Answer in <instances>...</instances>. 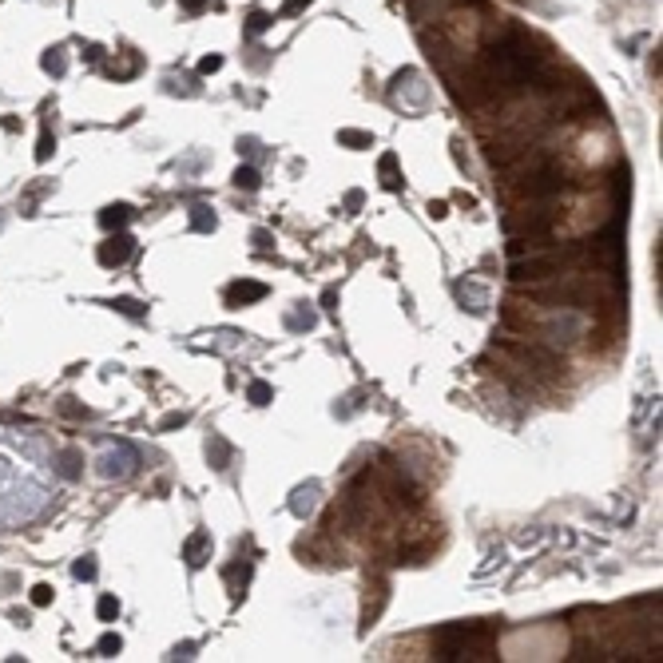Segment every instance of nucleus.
Listing matches in <instances>:
<instances>
[{
    "mask_svg": "<svg viewBox=\"0 0 663 663\" xmlns=\"http://www.w3.org/2000/svg\"><path fill=\"white\" fill-rule=\"evenodd\" d=\"M493 648V628L484 623H457L437 636V660H481Z\"/></svg>",
    "mask_w": 663,
    "mask_h": 663,
    "instance_id": "f257e3e1",
    "label": "nucleus"
},
{
    "mask_svg": "<svg viewBox=\"0 0 663 663\" xmlns=\"http://www.w3.org/2000/svg\"><path fill=\"white\" fill-rule=\"evenodd\" d=\"M136 465H139V453L136 449H131V445H115V449H108V453L99 457V473H104V477H115V481H124V477H131V473H136Z\"/></svg>",
    "mask_w": 663,
    "mask_h": 663,
    "instance_id": "f03ea898",
    "label": "nucleus"
},
{
    "mask_svg": "<svg viewBox=\"0 0 663 663\" xmlns=\"http://www.w3.org/2000/svg\"><path fill=\"white\" fill-rule=\"evenodd\" d=\"M131 250H136V243H131V235H111L108 243H99V250H96V259H99V266H124L127 259H131Z\"/></svg>",
    "mask_w": 663,
    "mask_h": 663,
    "instance_id": "7ed1b4c3",
    "label": "nucleus"
},
{
    "mask_svg": "<svg viewBox=\"0 0 663 663\" xmlns=\"http://www.w3.org/2000/svg\"><path fill=\"white\" fill-rule=\"evenodd\" d=\"M564 187H568L564 175L552 171V167H544V171H537V175H528V179L521 183V191L525 195H556V191H564Z\"/></svg>",
    "mask_w": 663,
    "mask_h": 663,
    "instance_id": "20e7f679",
    "label": "nucleus"
},
{
    "mask_svg": "<svg viewBox=\"0 0 663 663\" xmlns=\"http://www.w3.org/2000/svg\"><path fill=\"white\" fill-rule=\"evenodd\" d=\"M259 298H266V286L263 282H250V278H243V282H235L227 290V306H247V302H259Z\"/></svg>",
    "mask_w": 663,
    "mask_h": 663,
    "instance_id": "39448f33",
    "label": "nucleus"
},
{
    "mask_svg": "<svg viewBox=\"0 0 663 663\" xmlns=\"http://www.w3.org/2000/svg\"><path fill=\"white\" fill-rule=\"evenodd\" d=\"M56 473H60L64 481H76L83 473V453L80 449H64V453L56 457Z\"/></svg>",
    "mask_w": 663,
    "mask_h": 663,
    "instance_id": "423d86ee",
    "label": "nucleus"
},
{
    "mask_svg": "<svg viewBox=\"0 0 663 663\" xmlns=\"http://www.w3.org/2000/svg\"><path fill=\"white\" fill-rule=\"evenodd\" d=\"M207 548H211V532H195V537H187V544H183V560L191 568H199L203 556H207Z\"/></svg>",
    "mask_w": 663,
    "mask_h": 663,
    "instance_id": "0eeeda50",
    "label": "nucleus"
},
{
    "mask_svg": "<svg viewBox=\"0 0 663 663\" xmlns=\"http://www.w3.org/2000/svg\"><path fill=\"white\" fill-rule=\"evenodd\" d=\"M231 441L227 437H219V433H211V441H207V457H211V469H227L231 465Z\"/></svg>",
    "mask_w": 663,
    "mask_h": 663,
    "instance_id": "6e6552de",
    "label": "nucleus"
},
{
    "mask_svg": "<svg viewBox=\"0 0 663 663\" xmlns=\"http://www.w3.org/2000/svg\"><path fill=\"white\" fill-rule=\"evenodd\" d=\"M127 219H131V207H127V203H115V207L99 211V227H104V231H124Z\"/></svg>",
    "mask_w": 663,
    "mask_h": 663,
    "instance_id": "1a4fd4ad",
    "label": "nucleus"
},
{
    "mask_svg": "<svg viewBox=\"0 0 663 663\" xmlns=\"http://www.w3.org/2000/svg\"><path fill=\"white\" fill-rule=\"evenodd\" d=\"M314 497H318V484H302L290 500V512L294 516H310V512H314Z\"/></svg>",
    "mask_w": 663,
    "mask_h": 663,
    "instance_id": "9d476101",
    "label": "nucleus"
},
{
    "mask_svg": "<svg viewBox=\"0 0 663 663\" xmlns=\"http://www.w3.org/2000/svg\"><path fill=\"white\" fill-rule=\"evenodd\" d=\"M377 171H382V183H386L389 191H393V187H398L401 183V175H398V155H382V163H377Z\"/></svg>",
    "mask_w": 663,
    "mask_h": 663,
    "instance_id": "9b49d317",
    "label": "nucleus"
},
{
    "mask_svg": "<svg viewBox=\"0 0 663 663\" xmlns=\"http://www.w3.org/2000/svg\"><path fill=\"white\" fill-rule=\"evenodd\" d=\"M44 72H52V76H64V68H68V60H64V48H52V52H44Z\"/></svg>",
    "mask_w": 663,
    "mask_h": 663,
    "instance_id": "f8f14e48",
    "label": "nucleus"
},
{
    "mask_svg": "<svg viewBox=\"0 0 663 663\" xmlns=\"http://www.w3.org/2000/svg\"><path fill=\"white\" fill-rule=\"evenodd\" d=\"M338 143H345V147H373V136L370 131H338Z\"/></svg>",
    "mask_w": 663,
    "mask_h": 663,
    "instance_id": "ddd939ff",
    "label": "nucleus"
},
{
    "mask_svg": "<svg viewBox=\"0 0 663 663\" xmlns=\"http://www.w3.org/2000/svg\"><path fill=\"white\" fill-rule=\"evenodd\" d=\"M191 227L195 231H215V215H211V207H191Z\"/></svg>",
    "mask_w": 663,
    "mask_h": 663,
    "instance_id": "4468645a",
    "label": "nucleus"
},
{
    "mask_svg": "<svg viewBox=\"0 0 663 663\" xmlns=\"http://www.w3.org/2000/svg\"><path fill=\"white\" fill-rule=\"evenodd\" d=\"M457 294H461V302L469 298V310H473V314H481V310H484V290H477V286H465V282H461V286H457Z\"/></svg>",
    "mask_w": 663,
    "mask_h": 663,
    "instance_id": "2eb2a0df",
    "label": "nucleus"
},
{
    "mask_svg": "<svg viewBox=\"0 0 663 663\" xmlns=\"http://www.w3.org/2000/svg\"><path fill=\"white\" fill-rule=\"evenodd\" d=\"M235 187H238V191H259V171H254V167H238V171H235Z\"/></svg>",
    "mask_w": 663,
    "mask_h": 663,
    "instance_id": "dca6fc26",
    "label": "nucleus"
},
{
    "mask_svg": "<svg viewBox=\"0 0 663 663\" xmlns=\"http://www.w3.org/2000/svg\"><path fill=\"white\" fill-rule=\"evenodd\" d=\"M96 616L99 620H115V616H120V600H115V596H99Z\"/></svg>",
    "mask_w": 663,
    "mask_h": 663,
    "instance_id": "f3484780",
    "label": "nucleus"
},
{
    "mask_svg": "<svg viewBox=\"0 0 663 663\" xmlns=\"http://www.w3.org/2000/svg\"><path fill=\"white\" fill-rule=\"evenodd\" d=\"M247 398L254 401V405H266V401L275 398V389L266 386V382H250V389H247Z\"/></svg>",
    "mask_w": 663,
    "mask_h": 663,
    "instance_id": "a211bd4d",
    "label": "nucleus"
},
{
    "mask_svg": "<svg viewBox=\"0 0 663 663\" xmlns=\"http://www.w3.org/2000/svg\"><path fill=\"white\" fill-rule=\"evenodd\" d=\"M99 655H120V648H124V639L115 636V632H108V636H99Z\"/></svg>",
    "mask_w": 663,
    "mask_h": 663,
    "instance_id": "6ab92c4d",
    "label": "nucleus"
},
{
    "mask_svg": "<svg viewBox=\"0 0 663 663\" xmlns=\"http://www.w3.org/2000/svg\"><path fill=\"white\" fill-rule=\"evenodd\" d=\"M72 572H76V580H96V560H92V556H83V560H76Z\"/></svg>",
    "mask_w": 663,
    "mask_h": 663,
    "instance_id": "aec40b11",
    "label": "nucleus"
},
{
    "mask_svg": "<svg viewBox=\"0 0 663 663\" xmlns=\"http://www.w3.org/2000/svg\"><path fill=\"white\" fill-rule=\"evenodd\" d=\"M115 310L127 314V318H139V314H143V306H139L136 298H115Z\"/></svg>",
    "mask_w": 663,
    "mask_h": 663,
    "instance_id": "412c9836",
    "label": "nucleus"
},
{
    "mask_svg": "<svg viewBox=\"0 0 663 663\" xmlns=\"http://www.w3.org/2000/svg\"><path fill=\"white\" fill-rule=\"evenodd\" d=\"M286 326H290V330H310V326H314V314H290V318H286Z\"/></svg>",
    "mask_w": 663,
    "mask_h": 663,
    "instance_id": "4be33fe9",
    "label": "nucleus"
},
{
    "mask_svg": "<svg viewBox=\"0 0 663 663\" xmlns=\"http://www.w3.org/2000/svg\"><path fill=\"white\" fill-rule=\"evenodd\" d=\"M32 604H36V608L52 604V588H48V584H36V588H32Z\"/></svg>",
    "mask_w": 663,
    "mask_h": 663,
    "instance_id": "5701e85b",
    "label": "nucleus"
},
{
    "mask_svg": "<svg viewBox=\"0 0 663 663\" xmlns=\"http://www.w3.org/2000/svg\"><path fill=\"white\" fill-rule=\"evenodd\" d=\"M222 68V56H203V60H199V72H203V76H211V72H219Z\"/></svg>",
    "mask_w": 663,
    "mask_h": 663,
    "instance_id": "b1692460",
    "label": "nucleus"
},
{
    "mask_svg": "<svg viewBox=\"0 0 663 663\" xmlns=\"http://www.w3.org/2000/svg\"><path fill=\"white\" fill-rule=\"evenodd\" d=\"M250 32H266V28H270V16H266V13H250Z\"/></svg>",
    "mask_w": 663,
    "mask_h": 663,
    "instance_id": "393cba45",
    "label": "nucleus"
},
{
    "mask_svg": "<svg viewBox=\"0 0 663 663\" xmlns=\"http://www.w3.org/2000/svg\"><path fill=\"white\" fill-rule=\"evenodd\" d=\"M52 147H56V139L48 136V131H44V136H40V147H36V159H40V163H44V159L52 155Z\"/></svg>",
    "mask_w": 663,
    "mask_h": 663,
    "instance_id": "a878e982",
    "label": "nucleus"
},
{
    "mask_svg": "<svg viewBox=\"0 0 663 663\" xmlns=\"http://www.w3.org/2000/svg\"><path fill=\"white\" fill-rule=\"evenodd\" d=\"M179 425H187V414H167L159 421V429H179Z\"/></svg>",
    "mask_w": 663,
    "mask_h": 663,
    "instance_id": "bb28decb",
    "label": "nucleus"
},
{
    "mask_svg": "<svg viewBox=\"0 0 663 663\" xmlns=\"http://www.w3.org/2000/svg\"><path fill=\"white\" fill-rule=\"evenodd\" d=\"M361 203H366V195H361V191H350V195H345V211H350V215H354Z\"/></svg>",
    "mask_w": 663,
    "mask_h": 663,
    "instance_id": "cd10ccee",
    "label": "nucleus"
},
{
    "mask_svg": "<svg viewBox=\"0 0 663 663\" xmlns=\"http://www.w3.org/2000/svg\"><path fill=\"white\" fill-rule=\"evenodd\" d=\"M68 417H88V409H80V405H72V398H64V405H60Z\"/></svg>",
    "mask_w": 663,
    "mask_h": 663,
    "instance_id": "c85d7f7f",
    "label": "nucleus"
},
{
    "mask_svg": "<svg viewBox=\"0 0 663 663\" xmlns=\"http://www.w3.org/2000/svg\"><path fill=\"white\" fill-rule=\"evenodd\" d=\"M306 4H310V0H286V4H282V13H286V16H294V13H302Z\"/></svg>",
    "mask_w": 663,
    "mask_h": 663,
    "instance_id": "c756f323",
    "label": "nucleus"
},
{
    "mask_svg": "<svg viewBox=\"0 0 663 663\" xmlns=\"http://www.w3.org/2000/svg\"><path fill=\"white\" fill-rule=\"evenodd\" d=\"M429 211H433V219H445V215H449V203L437 199V203H429Z\"/></svg>",
    "mask_w": 663,
    "mask_h": 663,
    "instance_id": "7c9ffc66",
    "label": "nucleus"
},
{
    "mask_svg": "<svg viewBox=\"0 0 663 663\" xmlns=\"http://www.w3.org/2000/svg\"><path fill=\"white\" fill-rule=\"evenodd\" d=\"M207 4H211V0H183V8H187V13H203Z\"/></svg>",
    "mask_w": 663,
    "mask_h": 663,
    "instance_id": "2f4dec72",
    "label": "nucleus"
},
{
    "mask_svg": "<svg viewBox=\"0 0 663 663\" xmlns=\"http://www.w3.org/2000/svg\"><path fill=\"white\" fill-rule=\"evenodd\" d=\"M322 306H326V310H338V290H326V294H322Z\"/></svg>",
    "mask_w": 663,
    "mask_h": 663,
    "instance_id": "473e14b6",
    "label": "nucleus"
}]
</instances>
